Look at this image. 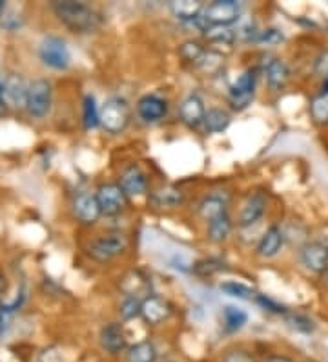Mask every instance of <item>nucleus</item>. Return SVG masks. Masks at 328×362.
<instances>
[{"label": "nucleus", "instance_id": "20", "mask_svg": "<svg viewBox=\"0 0 328 362\" xmlns=\"http://www.w3.org/2000/svg\"><path fill=\"white\" fill-rule=\"evenodd\" d=\"M197 212L208 223L214 218L230 212V198H228V194L221 192V190H214L210 194L202 196V199L197 205Z\"/></svg>", "mask_w": 328, "mask_h": 362}, {"label": "nucleus", "instance_id": "30", "mask_svg": "<svg viewBox=\"0 0 328 362\" xmlns=\"http://www.w3.org/2000/svg\"><path fill=\"white\" fill-rule=\"evenodd\" d=\"M221 291L226 293L228 296L239 298V300H252L255 296V291L252 287L245 286V284L236 282V280H228V282L221 284Z\"/></svg>", "mask_w": 328, "mask_h": 362}, {"label": "nucleus", "instance_id": "31", "mask_svg": "<svg viewBox=\"0 0 328 362\" xmlns=\"http://www.w3.org/2000/svg\"><path fill=\"white\" fill-rule=\"evenodd\" d=\"M284 320H286V324H288L292 329H296V332H299V333H306V335L315 329L314 320L306 317V315L292 313V311H288V313L284 315Z\"/></svg>", "mask_w": 328, "mask_h": 362}, {"label": "nucleus", "instance_id": "28", "mask_svg": "<svg viewBox=\"0 0 328 362\" xmlns=\"http://www.w3.org/2000/svg\"><path fill=\"white\" fill-rule=\"evenodd\" d=\"M140 305H142V298L133 295H124V298L119 304V317L121 322H131L135 318L140 317Z\"/></svg>", "mask_w": 328, "mask_h": 362}, {"label": "nucleus", "instance_id": "43", "mask_svg": "<svg viewBox=\"0 0 328 362\" xmlns=\"http://www.w3.org/2000/svg\"><path fill=\"white\" fill-rule=\"evenodd\" d=\"M320 95H327V98H328V74L323 77V84H321Z\"/></svg>", "mask_w": 328, "mask_h": 362}, {"label": "nucleus", "instance_id": "38", "mask_svg": "<svg viewBox=\"0 0 328 362\" xmlns=\"http://www.w3.org/2000/svg\"><path fill=\"white\" fill-rule=\"evenodd\" d=\"M284 40L283 31L277 30V28H267V30H259V35L255 39L257 45L262 46H277Z\"/></svg>", "mask_w": 328, "mask_h": 362}, {"label": "nucleus", "instance_id": "29", "mask_svg": "<svg viewBox=\"0 0 328 362\" xmlns=\"http://www.w3.org/2000/svg\"><path fill=\"white\" fill-rule=\"evenodd\" d=\"M205 37L215 45H233L237 40L236 30L221 26H208L205 31Z\"/></svg>", "mask_w": 328, "mask_h": 362}, {"label": "nucleus", "instance_id": "23", "mask_svg": "<svg viewBox=\"0 0 328 362\" xmlns=\"http://www.w3.org/2000/svg\"><path fill=\"white\" fill-rule=\"evenodd\" d=\"M124 362H159V349L152 340H139L124 354Z\"/></svg>", "mask_w": 328, "mask_h": 362}, {"label": "nucleus", "instance_id": "18", "mask_svg": "<svg viewBox=\"0 0 328 362\" xmlns=\"http://www.w3.org/2000/svg\"><path fill=\"white\" fill-rule=\"evenodd\" d=\"M284 245V233L279 226H270L262 236L259 238L257 245H255V255L262 260H270V258H276L281 251H283Z\"/></svg>", "mask_w": 328, "mask_h": 362}, {"label": "nucleus", "instance_id": "15", "mask_svg": "<svg viewBox=\"0 0 328 362\" xmlns=\"http://www.w3.org/2000/svg\"><path fill=\"white\" fill-rule=\"evenodd\" d=\"M137 117L146 124L161 123L168 115V101L157 93H146L135 105Z\"/></svg>", "mask_w": 328, "mask_h": 362}, {"label": "nucleus", "instance_id": "11", "mask_svg": "<svg viewBox=\"0 0 328 362\" xmlns=\"http://www.w3.org/2000/svg\"><path fill=\"white\" fill-rule=\"evenodd\" d=\"M268 209V194L265 190H254L252 194L246 198L237 216V227L241 229H248L262 220L265 212Z\"/></svg>", "mask_w": 328, "mask_h": 362}, {"label": "nucleus", "instance_id": "5", "mask_svg": "<svg viewBox=\"0 0 328 362\" xmlns=\"http://www.w3.org/2000/svg\"><path fill=\"white\" fill-rule=\"evenodd\" d=\"M255 86H257V70L248 68L243 74L236 77L230 84V92H228V103L236 112L246 110L255 98Z\"/></svg>", "mask_w": 328, "mask_h": 362}, {"label": "nucleus", "instance_id": "42", "mask_svg": "<svg viewBox=\"0 0 328 362\" xmlns=\"http://www.w3.org/2000/svg\"><path fill=\"white\" fill-rule=\"evenodd\" d=\"M265 362H296L292 357L288 355H283V354H276V355H270Z\"/></svg>", "mask_w": 328, "mask_h": 362}, {"label": "nucleus", "instance_id": "36", "mask_svg": "<svg viewBox=\"0 0 328 362\" xmlns=\"http://www.w3.org/2000/svg\"><path fill=\"white\" fill-rule=\"evenodd\" d=\"M223 55H219V53L215 52H205V55H202L201 62L197 64V68H201L202 71H206V74H215V71L221 70V66H223Z\"/></svg>", "mask_w": 328, "mask_h": 362}, {"label": "nucleus", "instance_id": "34", "mask_svg": "<svg viewBox=\"0 0 328 362\" xmlns=\"http://www.w3.org/2000/svg\"><path fill=\"white\" fill-rule=\"evenodd\" d=\"M310 115L314 123L328 124V98L327 95H317L310 101Z\"/></svg>", "mask_w": 328, "mask_h": 362}, {"label": "nucleus", "instance_id": "6", "mask_svg": "<svg viewBox=\"0 0 328 362\" xmlns=\"http://www.w3.org/2000/svg\"><path fill=\"white\" fill-rule=\"evenodd\" d=\"M53 106V84L48 79H35L28 90L26 112L33 119L48 117Z\"/></svg>", "mask_w": 328, "mask_h": 362}, {"label": "nucleus", "instance_id": "2", "mask_svg": "<svg viewBox=\"0 0 328 362\" xmlns=\"http://www.w3.org/2000/svg\"><path fill=\"white\" fill-rule=\"evenodd\" d=\"M130 240L121 230H109V233L99 234L97 238L87 243L86 255L90 260L97 264H109L128 251Z\"/></svg>", "mask_w": 328, "mask_h": 362}, {"label": "nucleus", "instance_id": "26", "mask_svg": "<svg viewBox=\"0 0 328 362\" xmlns=\"http://www.w3.org/2000/svg\"><path fill=\"white\" fill-rule=\"evenodd\" d=\"M83 124L86 130H95L101 127V108L97 106L92 93H87L83 101Z\"/></svg>", "mask_w": 328, "mask_h": 362}, {"label": "nucleus", "instance_id": "44", "mask_svg": "<svg viewBox=\"0 0 328 362\" xmlns=\"http://www.w3.org/2000/svg\"><path fill=\"white\" fill-rule=\"evenodd\" d=\"M2 92H4V81L0 79V112H2V106H4V98H2Z\"/></svg>", "mask_w": 328, "mask_h": 362}, {"label": "nucleus", "instance_id": "46", "mask_svg": "<svg viewBox=\"0 0 328 362\" xmlns=\"http://www.w3.org/2000/svg\"><path fill=\"white\" fill-rule=\"evenodd\" d=\"M159 362H179V361H177V358H175V357H171V355H168V357L161 358V361H159Z\"/></svg>", "mask_w": 328, "mask_h": 362}, {"label": "nucleus", "instance_id": "45", "mask_svg": "<svg viewBox=\"0 0 328 362\" xmlns=\"http://www.w3.org/2000/svg\"><path fill=\"white\" fill-rule=\"evenodd\" d=\"M4 15H6V2L4 0H0V21L4 18Z\"/></svg>", "mask_w": 328, "mask_h": 362}, {"label": "nucleus", "instance_id": "35", "mask_svg": "<svg viewBox=\"0 0 328 362\" xmlns=\"http://www.w3.org/2000/svg\"><path fill=\"white\" fill-rule=\"evenodd\" d=\"M223 260H219V258H205V260L195 262L192 269L193 273L199 274V276H210V274L223 271Z\"/></svg>", "mask_w": 328, "mask_h": 362}, {"label": "nucleus", "instance_id": "24", "mask_svg": "<svg viewBox=\"0 0 328 362\" xmlns=\"http://www.w3.org/2000/svg\"><path fill=\"white\" fill-rule=\"evenodd\" d=\"M221 322H223L224 333L233 335L248 324V315L237 305H224L223 313H221Z\"/></svg>", "mask_w": 328, "mask_h": 362}, {"label": "nucleus", "instance_id": "41", "mask_svg": "<svg viewBox=\"0 0 328 362\" xmlns=\"http://www.w3.org/2000/svg\"><path fill=\"white\" fill-rule=\"evenodd\" d=\"M8 287H9V280H8V274L4 271L0 269V304L4 300L6 293H8Z\"/></svg>", "mask_w": 328, "mask_h": 362}, {"label": "nucleus", "instance_id": "16", "mask_svg": "<svg viewBox=\"0 0 328 362\" xmlns=\"http://www.w3.org/2000/svg\"><path fill=\"white\" fill-rule=\"evenodd\" d=\"M28 90L30 84L20 74H9L4 79V106H8L9 110H26L28 101Z\"/></svg>", "mask_w": 328, "mask_h": 362}, {"label": "nucleus", "instance_id": "3", "mask_svg": "<svg viewBox=\"0 0 328 362\" xmlns=\"http://www.w3.org/2000/svg\"><path fill=\"white\" fill-rule=\"evenodd\" d=\"M131 121V106L126 99L114 98L106 99L104 105L101 106V127L108 134L124 132L128 129V124Z\"/></svg>", "mask_w": 328, "mask_h": 362}, {"label": "nucleus", "instance_id": "25", "mask_svg": "<svg viewBox=\"0 0 328 362\" xmlns=\"http://www.w3.org/2000/svg\"><path fill=\"white\" fill-rule=\"evenodd\" d=\"M232 123V115L228 114L224 108H208L205 114V121H202V129L208 134H221L230 127Z\"/></svg>", "mask_w": 328, "mask_h": 362}, {"label": "nucleus", "instance_id": "12", "mask_svg": "<svg viewBox=\"0 0 328 362\" xmlns=\"http://www.w3.org/2000/svg\"><path fill=\"white\" fill-rule=\"evenodd\" d=\"M174 313V305L168 298L159 295H148L142 298V305H140V318L145 320V324L155 327L161 326L171 317Z\"/></svg>", "mask_w": 328, "mask_h": 362}, {"label": "nucleus", "instance_id": "21", "mask_svg": "<svg viewBox=\"0 0 328 362\" xmlns=\"http://www.w3.org/2000/svg\"><path fill=\"white\" fill-rule=\"evenodd\" d=\"M170 11L179 23L190 24L195 18H199L205 11V4L199 0H179V2H170Z\"/></svg>", "mask_w": 328, "mask_h": 362}, {"label": "nucleus", "instance_id": "10", "mask_svg": "<svg viewBox=\"0 0 328 362\" xmlns=\"http://www.w3.org/2000/svg\"><path fill=\"white\" fill-rule=\"evenodd\" d=\"M299 262L306 271L314 274L328 273V243L312 240L299 247Z\"/></svg>", "mask_w": 328, "mask_h": 362}, {"label": "nucleus", "instance_id": "39", "mask_svg": "<svg viewBox=\"0 0 328 362\" xmlns=\"http://www.w3.org/2000/svg\"><path fill=\"white\" fill-rule=\"evenodd\" d=\"M315 71L320 74V77H324L328 74V52L321 53L320 57L315 59Z\"/></svg>", "mask_w": 328, "mask_h": 362}, {"label": "nucleus", "instance_id": "9", "mask_svg": "<svg viewBox=\"0 0 328 362\" xmlns=\"http://www.w3.org/2000/svg\"><path fill=\"white\" fill-rule=\"evenodd\" d=\"M243 6L236 0H215L212 4L205 6L202 17L208 21L210 26L230 28L241 18Z\"/></svg>", "mask_w": 328, "mask_h": 362}, {"label": "nucleus", "instance_id": "1", "mask_svg": "<svg viewBox=\"0 0 328 362\" xmlns=\"http://www.w3.org/2000/svg\"><path fill=\"white\" fill-rule=\"evenodd\" d=\"M51 11L59 23L75 35H90L102 26V15L84 2H53Z\"/></svg>", "mask_w": 328, "mask_h": 362}, {"label": "nucleus", "instance_id": "13", "mask_svg": "<svg viewBox=\"0 0 328 362\" xmlns=\"http://www.w3.org/2000/svg\"><path fill=\"white\" fill-rule=\"evenodd\" d=\"M119 187L124 190L128 198H139L148 192L150 177L140 165L131 163L119 176Z\"/></svg>", "mask_w": 328, "mask_h": 362}, {"label": "nucleus", "instance_id": "40", "mask_svg": "<svg viewBox=\"0 0 328 362\" xmlns=\"http://www.w3.org/2000/svg\"><path fill=\"white\" fill-rule=\"evenodd\" d=\"M11 318L13 315L8 313V311L0 310V337H4L9 332V326H11Z\"/></svg>", "mask_w": 328, "mask_h": 362}, {"label": "nucleus", "instance_id": "4", "mask_svg": "<svg viewBox=\"0 0 328 362\" xmlns=\"http://www.w3.org/2000/svg\"><path fill=\"white\" fill-rule=\"evenodd\" d=\"M39 59L44 66L64 71L71 64V53L66 40L59 35H46L39 45Z\"/></svg>", "mask_w": 328, "mask_h": 362}, {"label": "nucleus", "instance_id": "7", "mask_svg": "<svg viewBox=\"0 0 328 362\" xmlns=\"http://www.w3.org/2000/svg\"><path fill=\"white\" fill-rule=\"evenodd\" d=\"M95 198L99 202L102 216L114 218L121 216L128 209L130 198L124 194V190L119 187V183H102L97 187Z\"/></svg>", "mask_w": 328, "mask_h": 362}, {"label": "nucleus", "instance_id": "8", "mask_svg": "<svg viewBox=\"0 0 328 362\" xmlns=\"http://www.w3.org/2000/svg\"><path fill=\"white\" fill-rule=\"evenodd\" d=\"M99 346L109 357H121L126 354V349L130 348L128 344V335L124 329V324L121 320H114V322H106L99 332Z\"/></svg>", "mask_w": 328, "mask_h": 362}, {"label": "nucleus", "instance_id": "33", "mask_svg": "<svg viewBox=\"0 0 328 362\" xmlns=\"http://www.w3.org/2000/svg\"><path fill=\"white\" fill-rule=\"evenodd\" d=\"M219 362H257L255 355L243 346H232L224 349Z\"/></svg>", "mask_w": 328, "mask_h": 362}, {"label": "nucleus", "instance_id": "17", "mask_svg": "<svg viewBox=\"0 0 328 362\" xmlns=\"http://www.w3.org/2000/svg\"><path fill=\"white\" fill-rule=\"evenodd\" d=\"M261 71L265 79H267L268 88L274 90V92H281L283 88H286L290 76H292L288 64L279 57H268L267 61L262 62Z\"/></svg>", "mask_w": 328, "mask_h": 362}, {"label": "nucleus", "instance_id": "32", "mask_svg": "<svg viewBox=\"0 0 328 362\" xmlns=\"http://www.w3.org/2000/svg\"><path fill=\"white\" fill-rule=\"evenodd\" d=\"M205 52L206 49L202 48L199 42H195V40H186V42H183L179 48L181 57H183L186 62H192L193 66H197V64L201 62Z\"/></svg>", "mask_w": 328, "mask_h": 362}, {"label": "nucleus", "instance_id": "47", "mask_svg": "<svg viewBox=\"0 0 328 362\" xmlns=\"http://www.w3.org/2000/svg\"><path fill=\"white\" fill-rule=\"evenodd\" d=\"M324 286H327V289H328V273L324 274Z\"/></svg>", "mask_w": 328, "mask_h": 362}, {"label": "nucleus", "instance_id": "22", "mask_svg": "<svg viewBox=\"0 0 328 362\" xmlns=\"http://www.w3.org/2000/svg\"><path fill=\"white\" fill-rule=\"evenodd\" d=\"M232 230L233 220L230 216V212H226V214H221V216L208 221V226H206V238L210 240L212 243H223L230 238Z\"/></svg>", "mask_w": 328, "mask_h": 362}, {"label": "nucleus", "instance_id": "37", "mask_svg": "<svg viewBox=\"0 0 328 362\" xmlns=\"http://www.w3.org/2000/svg\"><path fill=\"white\" fill-rule=\"evenodd\" d=\"M254 300H255V304L261 305L262 310L268 311V313H272V315H283V317H284V315L288 313V310H286L283 304L276 302L274 298H270L268 295H261V293H255Z\"/></svg>", "mask_w": 328, "mask_h": 362}, {"label": "nucleus", "instance_id": "19", "mask_svg": "<svg viewBox=\"0 0 328 362\" xmlns=\"http://www.w3.org/2000/svg\"><path fill=\"white\" fill-rule=\"evenodd\" d=\"M206 106L199 93H190L179 106V117L188 129H199L205 121Z\"/></svg>", "mask_w": 328, "mask_h": 362}, {"label": "nucleus", "instance_id": "14", "mask_svg": "<svg viewBox=\"0 0 328 362\" xmlns=\"http://www.w3.org/2000/svg\"><path fill=\"white\" fill-rule=\"evenodd\" d=\"M71 212H73L75 220L79 221L80 226L86 227L95 226L102 216L99 202L92 192H79L75 196L73 202H71Z\"/></svg>", "mask_w": 328, "mask_h": 362}, {"label": "nucleus", "instance_id": "27", "mask_svg": "<svg viewBox=\"0 0 328 362\" xmlns=\"http://www.w3.org/2000/svg\"><path fill=\"white\" fill-rule=\"evenodd\" d=\"M152 202L157 207H179L184 202V194L179 189H175V187H164V189H159L153 192Z\"/></svg>", "mask_w": 328, "mask_h": 362}]
</instances>
